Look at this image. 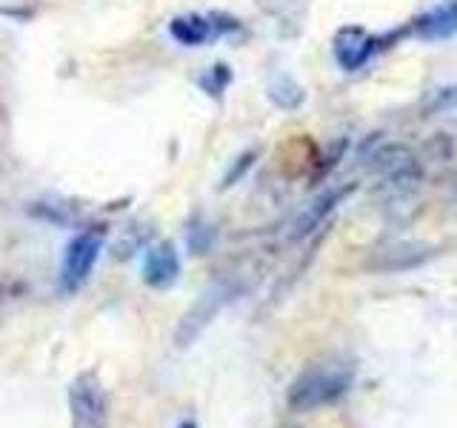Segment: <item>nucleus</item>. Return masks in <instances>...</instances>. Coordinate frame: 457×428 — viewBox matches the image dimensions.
Here are the masks:
<instances>
[{
    "label": "nucleus",
    "instance_id": "obj_4",
    "mask_svg": "<svg viewBox=\"0 0 457 428\" xmlns=\"http://www.w3.org/2000/svg\"><path fill=\"white\" fill-rule=\"evenodd\" d=\"M100 251H104V228H89V232H80L66 243L61 271H57L61 294H75L89 283L100 260Z\"/></svg>",
    "mask_w": 457,
    "mask_h": 428
},
{
    "label": "nucleus",
    "instance_id": "obj_15",
    "mask_svg": "<svg viewBox=\"0 0 457 428\" xmlns=\"http://www.w3.org/2000/svg\"><path fill=\"white\" fill-rule=\"evenodd\" d=\"M29 214H35L37 220H49L54 226H66L75 223V211L66 203H52V200H43V203H32L29 206Z\"/></svg>",
    "mask_w": 457,
    "mask_h": 428
},
{
    "label": "nucleus",
    "instance_id": "obj_3",
    "mask_svg": "<svg viewBox=\"0 0 457 428\" xmlns=\"http://www.w3.org/2000/svg\"><path fill=\"white\" fill-rule=\"evenodd\" d=\"M243 289H246V285L237 283V280H218L214 285H209V289L195 300V306L186 311L178 323V332H175L178 349H189L192 342L206 332L209 323L218 317V314L232 303Z\"/></svg>",
    "mask_w": 457,
    "mask_h": 428
},
{
    "label": "nucleus",
    "instance_id": "obj_7",
    "mask_svg": "<svg viewBox=\"0 0 457 428\" xmlns=\"http://www.w3.org/2000/svg\"><path fill=\"white\" fill-rule=\"evenodd\" d=\"M371 166L380 171L386 180V189H392L395 194H409L414 185L420 183V163H418V157H414V152L406 146L375 149Z\"/></svg>",
    "mask_w": 457,
    "mask_h": 428
},
{
    "label": "nucleus",
    "instance_id": "obj_8",
    "mask_svg": "<svg viewBox=\"0 0 457 428\" xmlns=\"http://www.w3.org/2000/svg\"><path fill=\"white\" fill-rule=\"evenodd\" d=\"M357 192V183H340V185H335V189H328V192H323V194H318L312 200L309 206H303V211L297 214L295 218V223L289 226V237L292 240H303V237H309L314 228H320L323 223H326V218L332 214L343 200L346 197H352Z\"/></svg>",
    "mask_w": 457,
    "mask_h": 428
},
{
    "label": "nucleus",
    "instance_id": "obj_14",
    "mask_svg": "<svg viewBox=\"0 0 457 428\" xmlns=\"http://www.w3.org/2000/svg\"><path fill=\"white\" fill-rule=\"evenodd\" d=\"M423 118H435V114H446L457 109V83L437 86L423 97Z\"/></svg>",
    "mask_w": 457,
    "mask_h": 428
},
{
    "label": "nucleus",
    "instance_id": "obj_16",
    "mask_svg": "<svg viewBox=\"0 0 457 428\" xmlns=\"http://www.w3.org/2000/svg\"><path fill=\"white\" fill-rule=\"evenodd\" d=\"M197 83L209 97H223V92L228 89V83H232V69H228L226 63H214Z\"/></svg>",
    "mask_w": 457,
    "mask_h": 428
},
{
    "label": "nucleus",
    "instance_id": "obj_1",
    "mask_svg": "<svg viewBox=\"0 0 457 428\" xmlns=\"http://www.w3.org/2000/svg\"><path fill=\"white\" fill-rule=\"evenodd\" d=\"M354 385V366L346 357H326L320 363H312L295 377L286 394V403L292 411H314L323 406H335L337 399L349 394Z\"/></svg>",
    "mask_w": 457,
    "mask_h": 428
},
{
    "label": "nucleus",
    "instance_id": "obj_10",
    "mask_svg": "<svg viewBox=\"0 0 457 428\" xmlns=\"http://www.w3.org/2000/svg\"><path fill=\"white\" fill-rule=\"evenodd\" d=\"M411 35L420 40H449L457 35V0H443L418 21H411Z\"/></svg>",
    "mask_w": 457,
    "mask_h": 428
},
{
    "label": "nucleus",
    "instance_id": "obj_12",
    "mask_svg": "<svg viewBox=\"0 0 457 428\" xmlns=\"http://www.w3.org/2000/svg\"><path fill=\"white\" fill-rule=\"evenodd\" d=\"M269 100H271V106H278L283 111H295L300 103L306 100V92H303V86H300L295 78L289 75H280L269 83V89H266Z\"/></svg>",
    "mask_w": 457,
    "mask_h": 428
},
{
    "label": "nucleus",
    "instance_id": "obj_11",
    "mask_svg": "<svg viewBox=\"0 0 457 428\" xmlns=\"http://www.w3.org/2000/svg\"><path fill=\"white\" fill-rule=\"evenodd\" d=\"M278 160H280L286 175L297 177V175H303L306 169H312V175H314L320 154H318V146H314L309 137H292L278 149Z\"/></svg>",
    "mask_w": 457,
    "mask_h": 428
},
{
    "label": "nucleus",
    "instance_id": "obj_5",
    "mask_svg": "<svg viewBox=\"0 0 457 428\" xmlns=\"http://www.w3.org/2000/svg\"><path fill=\"white\" fill-rule=\"evenodd\" d=\"M411 29H400L397 35H369L361 26H343L340 32L332 40V52L340 69L346 71H357L361 66H366L371 57H375L380 49H386L389 43H397L400 37H406Z\"/></svg>",
    "mask_w": 457,
    "mask_h": 428
},
{
    "label": "nucleus",
    "instance_id": "obj_9",
    "mask_svg": "<svg viewBox=\"0 0 457 428\" xmlns=\"http://www.w3.org/2000/svg\"><path fill=\"white\" fill-rule=\"evenodd\" d=\"M180 277V257L175 243H154V246L143 254V283L152 285V289L163 292L171 289Z\"/></svg>",
    "mask_w": 457,
    "mask_h": 428
},
{
    "label": "nucleus",
    "instance_id": "obj_17",
    "mask_svg": "<svg viewBox=\"0 0 457 428\" xmlns=\"http://www.w3.org/2000/svg\"><path fill=\"white\" fill-rule=\"evenodd\" d=\"M257 154H261V152H257V149H249V152H243L232 166H228V171H226L223 180H220V189H223V192H226V189H232L235 183L243 180V175H246V171L252 169V163L257 160Z\"/></svg>",
    "mask_w": 457,
    "mask_h": 428
},
{
    "label": "nucleus",
    "instance_id": "obj_6",
    "mask_svg": "<svg viewBox=\"0 0 457 428\" xmlns=\"http://www.w3.org/2000/svg\"><path fill=\"white\" fill-rule=\"evenodd\" d=\"M240 32V21L232 18V14L226 12H209V14H178V18H171L169 23V35L175 43L180 46H204V43H212L218 37H226V35H235Z\"/></svg>",
    "mask_w": 457,
    "mask_h": 428
},
{
    "label": "nucleus",
    "instance_id": "obj_13",
    "mask_svg": "<svg viewBox=\"0 0 457 428\" xmlns=\"http://www.w3.org/2000/svg\"><path fill=\"white\" fill-rule=\"evenodd\" d=\"M186 246L192 254L204 257L214 246V226L204 218V214H195V218L186 223Z\"/></svg>",
    "mask_w": 457,
    "mask_h": 428
},
{
    "label": "nucleus",
    "instance_id": "obj_18",
    "mask_svg": "<svg viewBox=\"0 0 457 428\" xmlns=\"http://www.w3.org/2000/svg\"><path fill=\"white\" fill-rule=\"evenodd\" d=\"M346 149H349V140L346 137H340V140H335V146H332V152L328 154H320V160H318V169H314V175H312V180L314 183H320L328 171H332L340 160H343V154H346Z\"/></svg>",
    "mask_w": 457,
    "mask_h": 428
},
{
    "label": "nucleus",
    "instance_id": "obj_19",
    "mask_svg": "<svg viewBox=\"0 0 457 428\" xmlns=\"http://www.w3.org/2000/svg\"><path fill=\"white\" fill-rule=\"evenodd\" d=\"M178 428H197V423L195 420H183V423H178Z\"/></svg>",
    "mask_w": 457,
    "mask_h": 428
},
{
    "label": "nucleus",
    "instance_id": "obj_2",
    "mask_svg": "<svg viewBox=\"0 0 457 428\" xmlns=\"http://www.w3.org/2000/svg\"><path fill=\"white\" fill-rule=\"evenodd\" d=\"M66 399L71 428H109V394L95 368L80 371L69 383Z\"/></svg>",
    "mask_w": 457,
    "mask_h": 428
}]
</instances>
